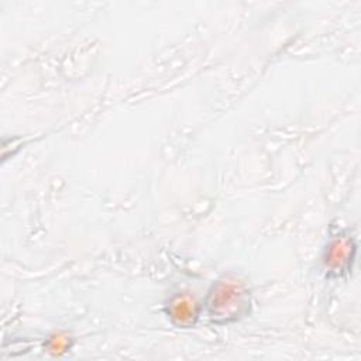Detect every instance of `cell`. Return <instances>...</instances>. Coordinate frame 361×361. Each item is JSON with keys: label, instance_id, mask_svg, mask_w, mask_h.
Here are the masks:
<instances>
[{"label": "cell", "instance_id": "cell-1", "mask_svg": "<svg viewBox=\"0 0 361 361\" xmlns=\"http://www.w3.org/2000/svg\"><path fill=\"white\" fill-rule=\"evenodd\" d=\"M209 298L210 300L207 306L210 314L223 317L224 322H228L230 319L235 320L238 316H243L248 306L247 290L235 283H217Z\"/></svg>", "mask_w": 361, "mask_h": 361}]
</instances>
